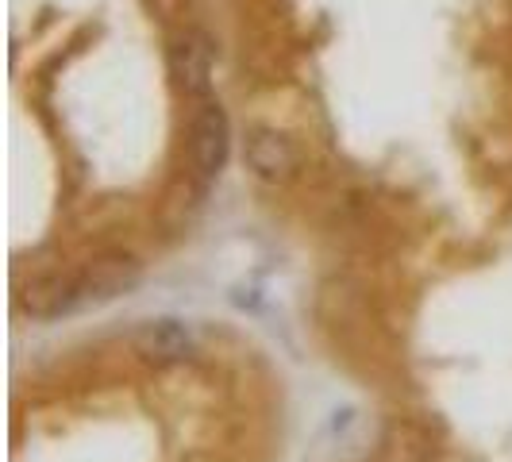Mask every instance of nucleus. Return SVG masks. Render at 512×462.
<instances>
[{
  "label": "nucleus",
  "mask_w": 512,
  "mask_h": 462,
  "mask_svg": "<svg viewBox=\"0 0 512 462\" xmlns=\"http://www.w3.org/2000/svg\"><path fill=\"white\" fill-rule=\"evenodd\" d=\"M139 278H143V270H139V262H135V258H128V255L101 258V262H93L81 278L58 285L54 305H51L47 316H62V312H81V308L108 305V301L124 297L128 289H135Z\"/></svg>",
  "instance_id": "obj_1"
},
{
  "label": "nucleus",
  "mask_w": 512,
  "mask_h": 462,
  "mask_svg": "<svg viewBox=\"0 0 512 462\" xmlns=\"http://www.w3.org/2000/svg\"><path fill=\"white\" fill-rule=\"evenodd\" d=\"M212 66H216V47L205 31H181L170 43V77L185 97L212 93Z\"/></svg>",
  "instance_id": "obj_2"
},
{
  "label": "nucleus",
  "mask_w": 512,
  "mask_h": 462,
  "mask_svg": "<svg viewBox=\"0 0 512 462\" xmlns=\"http://www.w3.org/2000/svg\"><path fill=\"white\" fill-rule=\"evenodd\" d=\"M243 158H247V170L255 178L270 181V185H285V181L297 178V170H301V154L293 147V139L274 128L251 131L247 147H243Z\"/></svg>",
  "instance_id": "obj_3"
},
{
  "label": "nucleus",
  "mask_w": 512,
  "mask_h": 462,
  "mask_svg": "<svg viewBox=\"0 0 512 462\" xmlns=\"http://www.w3.org/2000/svg\"><path fill=\"white\" fill-rule=\"evenodd\" d=\"M193 143V166H197V174L205 181H216L224 174V166H228V154H231V120L228 112L220 108V104H205L201 112H197V120H193V135H189Z\"/></svg>",
  "instance_id": "obj_4"
},
{
  "label": "nucleus",
  "mask_w": 512,
  "mask_h": 462,
  "mask_svg": "<svg viewBox=\"0 0 512 462\" xmlns=\"http://www.w3.org/2000/svg\"><path fill=\"white\" fill-rule=\"evenodd\" d=\"M131 347H135V355H143L147 362L166 366V362H181L193 351V335H189V328L181 320L162 316V320L139 324L135 335H131Z\"/></svg>",
  "instance_id": "obj_5"
}]
</instances>
